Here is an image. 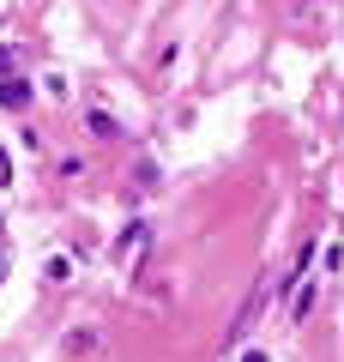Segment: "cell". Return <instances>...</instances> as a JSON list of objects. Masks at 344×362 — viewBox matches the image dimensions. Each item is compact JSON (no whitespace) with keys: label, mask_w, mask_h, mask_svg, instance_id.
<instances>
[{"label":"cell","mask_w":344,"mask_h":362,"mask_svg":"<svg viewBox=\"0 0 344 362\" xmlns=\"http://www.w3.org/2000/svg\"><path fill=\"white\" fill-rule=\"evenodd\" d=\"M91 133H97V139H121V121L103 115V109H91Z\"/></svg>","instance_id":"cell-3"},{"label":"cell","mask_w":344,"mask_h":362,"mask_svg":"<svg viewBox=\"0 0 344 362\" xmlns=\"http://www.w3.org/2000/svg\"><path fill=\"white\" fill-rule=\"evenodd\" d=\"M145 242H151V223H127V230H121V242H115V259H139Z\"/></svg>","instance_id":"cell-1"},{"label":"cell","mask_w":344,"mask_h":362,"mask_svg":"<svg viewBox=\"0 0 344 362\" xmlns=\"http://www.w3.org/2000/svg\"><path fill=\"white\" fill-rule=\"evenodd\" d=\"M42 278H55V284H67V278H73V259H67V254H55L49 266H42Z\"/></svg>","instance_id":"cell-4"},{"label":"cell","mask_w":344,"mask_h":362,"mask_svg":"<svg viewBox=\"0 0 344 362\" xmlns=\"http://www.w3.org/2000/svg\"><path fill=\"white\" fill-rule=\"evenodd\" d=\"M308 308H314V284H302V290H296V302H290V314H296V320H302Z\"/></svg>","instance_id":"cell-5"},{"label":"cell","mask_w":344,"mask_h":362,"mask_svg":"<svg viewBox=\"0 0 344 362\" xmlns=\"http://www.w3.org/2000/svg\"><path fill=\"white\" fill-rule=\"evenodd\" d=\"M6 181H13V163H6V151H0V187H6Z\"/></svg>","instance_id":"cell-6"},{"label":"cell","mask_w":344,"mask_h":362,"mask_svg":"<svg viewBox=\"0 0 344 362\" xmlns=\"http://www.w3.org/2000/svg\"><path fill=\"white\" fill-rule=\"evenodd\" d=\"M0 109H30V85L25 78H0Z\"/></svg>","instance_id":"cell-2"}]
</instances>
